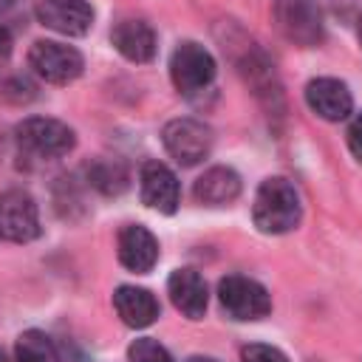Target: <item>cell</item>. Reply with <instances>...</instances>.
Instances as JSON below:
<instances>
[{
	"instance_id": "obj_1",
	"label": "cell",
	"mask_w": 362,
	"mask_h": 362,
	"mask_svg": "<svg viewBox=\"0 0 362 362\" xmlns=\"http://www.w3.org/2000/svg\"><path fill=\"white\" fill-rule=\"evenodd\" d=\"M300 215H303V206H300V195H297L291 181L274 175V178H266L257 187L252 218H255V226L263 235L291 232L300 223Z\"/></svg>"
},
{
	"instance_id": "obj_2",
	"label": "cell",
	"mask_w": 362,
	"mask_h": 362,
	"mask_svg": "<svg viewBox=\"0 0 362 362\" xmlns=\"http://www.w3.org/2000/svg\"><path fill=\"white\" fill-rule=\"evenodd\" d=\"M14 139L20 144L23 153L37 156V158H59L65 153L74 150L76 136L74 130L59 122V119H48V116H28L14 127Z\"/></svg>"
},
{
	"instance_id": "obj_3",
	"label": "cell",
	"mask_w": 362,
	"mask_h": 362,
	"mask_svg": "<svg viewBox=\"0 0 362 362\" xmlns=\"http://www.w3.org/2000/svg\"><path fill=\"white\" fill-rule=\"evenodd\" d=\"M218 300H221L223 311L232 320H240V322L260 320V317H266L272 311L269 291L257 280L243 277V274H226L218 283Z\"/></svg>"
},
{
	"instance_id": "obj_4",
	"label": "cell",
	"mask_w": 362,
	"mask_h": 362,
	"mask_svg": "<svg viewBox=\"0 0 362 362\" xmlns=\"http://www.w3.org/2000/svg\"><path fill=\"white\" fill-rule=\"evenodd\" d=\"M272 14L288 42L300 48H314L322 42V11L311 0H274Z\"/></svg>"
},
{
	"instance_id": "obj_5",
	"label": "cell",
	"mask_w": 362,
	"mask_h": 362,
	"mask_svg": "<svg viewBox=\"0 0 362 362\" xmlns=\"http://www.w3.org/2000/svg\"><path fill=\"white\" fill-rule=\"evenodd\" d=\"M28 65L40 79L51 85H68L82 74L85 59L71 45H62L54 40H37L28 48Z\"/></svg>"
},
{
	"instance_id": "obj_6",
	"label": "cell",
	"mask_w": 362,
	"mask_h": 362,
	"mask_svg": "<svg viewBox=\"0 0 362 362\" xmlns=\"http://www.w3.org/2000/svg\"><path fill=\"white\" fill-rule=\"evenodd\" d=\"M161 141L167 147V153L181 164V167H195L201 164L209 150H212V130L198 122V119H173L164 124L161 130Z\"/></svg>"
},
{
	"instance_id": "obj_7",
	"label": "cell",
	"mask_w": 362,
	"mask_h": 362,
	"mask_svg": "<svg viewBox=\"0 0 362 362\" xmlns=\"http://www.w3.org/2000/svg\"><path fill=\"white\" fill-rule=\"evenodd\" d=\"M170 76L178 93L192 96L212 85L215 79V59L198 42H181L170 57Z\"/></svg>"
},
{
	"instance_id": "obj_8",
	"label": "cell",
	"mask_w": 362,
	"mask_h": 362,
	"mask_svg": "<svg viewBox=\"0 0 362 362\" xmlns=\"http://www.w3.org/2000/svg\"><path fill=\"white\" fill-rule=\"evenodd\" d=\"M40 209L25 189H8L0 195V238L11 243H28L40 238Z\"/></svg>"
},
{
	"instance_id": "obj_9",
	"label": "cell",
	"mask_w": 362,
	"mask_h": 362,
	"mask_svg": "<svg viewBox=\"0 0 362 362\" xmlns=\"http://www.w3.org/2000/svg\"><path fill=\"white\" fill-rule=\"evenodd\" d=\"M37 20L65 37H82L93 25V8L88 0H37Z\"/></svg>"
},
{
	"instance_id": "obj_10",
	"label": "cell",
	"mask_w": 362,
	"mask_h": 362,
	"mask_svg": "<svg viewBox=\"0 0 362 362\" xmlns=\"http://www.w3.org/2000/svg\"><path fill=\"white\" fill-rule=\"evenodd\" d=\"M139 181H141L144 206H150L156 212H164V215H173L178 209V201H181L178 178L164 161H144L141 173H139Z\"/></svg>"
},
{
	"instance_id": "obj_11",
	"label": "cell",
	"mask_w": 362,
	"mask_h": 362,
	"mask_svg": "<svg viewBox=\"0 0 362 362\" xmlns=\"http://www.w3.org/2000/svg\"><path fill=\"white\" fill-rule=\"evenodd\" d=\"M305 102L325 122H342L354 107V96H351L348 85L334 76L311 79L305 85Z\"/></svg>"
},
{
	"instance_id": "obj_12",
	"label": "cell",
	"mask_w": 362,
	"mask_h": 362,
	"mask_svg": "<svg viewBox=\"0 0 362 362\" xmlns=\"http://www.w3.org/2000/svg\"><path fill=\"white\" fill-rule=\"evenodd\" d=\"M116 249H119V263L127 272H136V274H147L158 260V240L141 223L122 226Z\"/></svg>"
},
{
	"instance_id": "obj_13",
	"label": "cell",
	"mask_w": 362,
	"mask_h": 362,
	"mask_svg": "<svg viewBox=\"0 0 362 362\" xmlns=\"http://www.w3.org/2000/svg\"><path fill=\"white\" fill-rule=\"evenodd\" d=\"M167 294L187 320H201L206 314L209 294L204 277L195 269H175L167 280Z\"/></svg>"
},
{
	"instance_id": "obj_14",
	"label": "cell",
	"mask_w": 362,
	"mask_h": 362,
	"mask_svg": "<svg viewBox=\"0 0 362 362\" xmlns=\"http://www.w3.org/2000/svg\"><path fill=\"white\" fill-rule=\"evenodd\" d=\"M113 48L130 62H150L156 57V31L144 20H122L110 31Z\"/></svg>"
},
{
	"instance_id": "obj_15",
	"label": "cell",
	"mask_w": 362,
	"mask_h": 362,
	"mask_svg": "<svg viewBox=\"0 0 362 362\" xmlns=\"http://www.w3.org/2000/svg\"><path fill=\"white\" fill-rule=\"evenodd\" d=\"M113 308L130 328H147L158 317V300L139 286H119L113 291Z\"/></svg>"
},
{
	"instance_id": "obj_16",
	"label": "cell",
	"mask_w": 362,
	"mask_h": 362,
	"mask_svg": "<svg viewBox=\"0 0 362 362\" xmlns=\"http://www.w3.org/2000/svg\"><path fill=\"white\" fill-rule=\"evenodd\" d=\"M192 195L198 204L204 206H223V204H232L238 195H240V175L232 170V167H212L206 170L195 187H192Z\"/></svg>"
},
{
	"instance_id": "obj_17",
	"label": "cell",
	"mask_w": 362,
	"mask_h": 362,
	"mask_svg": "<svg viewBox=\"0 0 362 362\" xmlns=\"http://www.w3.org/2000/svg\"><path fill=\"white\" fill-rule=\"evenodd\" d=\"M85 178L102 195H119L127 187V170L116 158H96L85 167Z\"/></svg>"
},
{
	"instance_id": "obj_18",
	"label": "cell",
	"mask_w": 362,
	"mask_h": 362,
	"mask_svg": "<svg viewBox=\"0 0 362 362\" xmlns=\"http://www.w3.org/2000/svg\"><path fill=\"white\" fill-rule=\"evenodd\" d=\"M14 362H59V351L45 331L28 328L14 342Z\"/></svg>"
},
{
	"instance_id": "obj_19",
	"label": "cell",
	"mask_w": 362,
	"mask_h": 362,
	"mask_svg": "<svg viewBox=\"0 0 362 362\" xmlns=\"http://www.w3.org/2000/svg\"><path fill=\"white\" fill-rule=\"evenodd\" d=\"M127 359L130 362H175L170 356V351L153 339V337H141V339H133L130 348H127Z\"/></svg>"
},
{
	"instance_id": "obj_20",
	"label": "cell",
	"mask_w": 362,
	"mask_h": 362,
	"mask_svg": "<svg viewBox=\"0 0 362 362\" xmlns=\"http://www.w3.org/2000/svg\"><path fill=\"white\" fill-rule=\"evenodd\" d=\"M240 362H288V356L280 348H274V345L252 342V345H243Z\"/></svg>"
},
{
	"instance_id": "obj_21",
	"label": "cell",
	"mask_w": 362,
	"mask_h": 362,
	"mask_svg": "<svg viewBox=\"0 0 362 362\" xmlns=\"http://www.w3.org/2000/svg\"><path fill=\"white\" fill-rule=\"evenodd\" d=\"M3 96L8 99V102H31L34 96H37V88L25 79V76H14V79H8L6 85H3Z\"/></svg>"
},
{
	"instance_id": "obj_22",
	"label": "cell",
	"mask_w": 362,
	"mask_h": 362,
	"mask_svg": "<svg viewBox=\"0 0 362 362\" xmlns=\"http://www.w3.org/2000/svg\"><path fill=\"white\" fill-rule=\"evenodd\" d=\"M348 147H351V153H354V158L362 164V113L351 122V127H348Z\"/></svg>"
},
{
	"instance_id": "obj_23",
	"label": "cell",
	"mask_w": 362,
	"mask_h": 362,
	"mask_svg": "<svg viewBox=\"0 0 362 362\" xmlns=\"http://www.w3.org/2000/svg\"><path fill=\"white\" fill-rule=\"evenodd\" d=\"M8 17H20V20H23L20 0H0V25L8 28Z\"/></svg>"
},
{
	"instance_id": "obj_24",
	"label": "cell",
	"mask_w": 362,
	"mask_h": 362,
	"mask_svg": "<svg viewBox=\"0 0 362 362\" xmlns=\"http://www.w3.org/2000/svg\"><path fill=\"white\" fill-rule=\"evenodd\" d=\"M8 57H11V31L0 25V65H6Z\"/></svg>"
},
{
	"instance_id": "obj_25",
	"label": "cell",
	"mask_w": 362,
	"mask_h": 362,
	"mask_svg": "<svg viewBox=\"0 0 362 362\" xmlns=\"http://www.w3.org/2000/svg\"><path fill=\"white\" fill-rule=\"evenodd\" d=\"M187 362H218V359H212V356H189Z\"/></svg>"
},
{
	"instance_id": "obj_26",
	"label": "cell",
	"mask_w": 362,
	"mask_h": 362,
	"mask_svg": "<svg viewBox=\"0 0 362 362\" xmlns=\"http://www.w3.org/2000/svg\"><path fill=\"white\" fill-rule=\"evenodd\" d=\"M356 34H359V45H362V17H359V28H356Z\"/></svg>"
},
{
	"instance_id": "obj_27",
	"label": "cell",
	"mask_w": 362,
	"mask_h": 362,
	"mask_svg": "<svg viewBox=\"0 0 362 362\" xmlns=\"http://www.w3.org/2000/svg\"><path fill=\"white\" fill-rule=\"evenodd\" d=\"M0 362H8V359H6V354H3V348H0Z\"/></svg>"
}]
</instances>
